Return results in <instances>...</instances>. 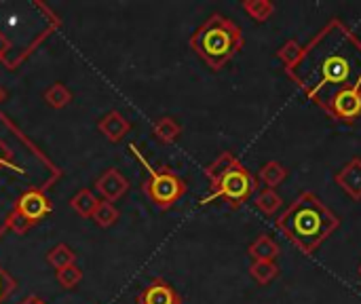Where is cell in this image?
<instances>
[{
    "instance_id": "obj_1",
    "label": "cell",
    "mask_w": 361,
    "mask_h": 304,
    "mask_svg": "<svg viewBox=\"0 0 361 304\" xmlns=\"http://www.w3.org/2000/svg\"><path fill=\"white\" fill-rule=\"evenodd\" d=\"M288 76L328 112L338 93L361 91V40L341 19H330L302 47V55Z\"/></svg>"
},
{
    "instance_id": "obj_2",
    "label": "cell",
    "mask_w": 361,
    "mask_h": 304,
    "mask_svg": "<svg viewBox=\"0 0 361 304\" xmlns=\"http://www.w3.org/2000/svg\"><path fill=\"white\" fill-rule=\"evenodd\" d=\"M57 28V13L40 0H0V63L8 70L19 68Z\"/></svg>"
},
{
    "instance_id": "obj_3",
    "label": "cell",
    "mask_w": 361,
    "mask_h": 304,
    "mask_svg": "<svg viewBox=\"0 0 361 304\" xmlns=\"http://www.w3.org/2000/svg\"><path fill=\"white\" fill-rule=\"evenodd\" d=\"M275 226L305 256H311L341 226V218L330 207H326V203L315 193L302 190L279 216Z\"/></svg>"
},
{
    "instance_id": "obj_4",
    "label": "cell",
    "mask_w": 361,
    "mask_h": 304,
    "mask_svg": "<svg viewBox=\"0 0 361 304\" xmlns=\"http://www.w3.org/2000/svg\"><path fill=\"white\" fill-rule=\"evenodd\" d=\"M190 47L212 70H222L243 49V32L233 19L214 13L190 36Z\"/></svg>"
},
{
    "instance_id": "obj_5",
    "label": "cell",
    "mask_w": 361,
    "mask_h": 304,
    "mask_svg": "<svg viewBox=\"0 0 361 304\" xmlns=\"http://www.w3.org/2000/svg\"><path fill=\"white\" fill-rule=\"evenodd\" d=\"M129 150L133 152V157L142 163V167L146 169V182H144V190L148 195V199L152 201L154 207L159 209H169L173 207L186 193V182L171 171L169 167H152L148 163V159L140 152V148L135 144L129 146Z\"/></svg>"
},
{
    "instance_id": "obj_6",
    "label": "cell",
    "mask_w": 361,
    "mask_h": 304,
    "mask_svg": "<svg viewBox=\"0 0 361 304\" xmlns=\"http://www.w3.org/2000/svg\"><path fill=\"white\" fill-rule=\"evenodd\" d=\"M254 190H256L254 176L241 163H237L226 174H222L216 182H212V193L201 203L207 205L216 199H224L233 209H239L243 203H247L252 199Z\"/></svg>"
},
{
    "instance_id": "obj_7",
    "label": "cell",
    "mask_w": 361,
    "mask_h": 304,
    "mask_svg": "<svg viewBox=\"0 0 361 304\" xmlns=\"http://www.w3.org/2000/svg\"><path fill=\"white\" fill-rule=\"evenodd\" d=\"M15 212H19L23 218H27L32 224L40 222L53 212V205L42 188H27L15 203Z\"/></svg>"
},
{
    "instance_id": "obj_8",
    "label": "cell",
    "mask_w": 361,
    "mask_h": 304,
    "mask_svg": "<svg viewBox=\"0 0 361 304\" xmlns=\"http://www.w3.org/2000/svg\"><path fill=\"white\" fill-rule=\"evenodd\" d=\"M328 114L343 121V123H355L361 116V91H343L338 93L330 108Z\"/></svg>"
},
{
    "instance_id": "obj_9",
    "label": "cell",
    "mask_w": 361,
    "mask_h": 304,
    "mask_svg": "<svg viewBox=\"0 0 361 304\" xmlns=\"http://www.w3.org/2000/svg\"><path fill=\"white\" fill-rule=\"evenodd\" d=\"M95 190L102 195V201L114 203V201H118L121 197L127 195V190H129V180H127L118 169L110 167V169H106V171L97 178Z\"/></svg>"
},
{
    "instance_id": "obj_10",
    "label": "cell",
    "mask_w": 361,
    "mask_h": 304,
    "mask_svg": "<svg viewBox=\"0 0 361 304\" xmlns=\"http://www.w3.org/2000/svg\"><path fill=\"white\" fill-rule=\"evenodd\" d=\"M137 304H182V298L165 279H154L137 294Z\"/></svg>"
},
{
    "instance_id": "obj_11",
    "label": "cell",
    "mask_w": 361,
    "mask_h": 304,
    "mask_svg": "<svg viewBox=\"0 0 361 304\" xmlns=\"http://www.w3.org/2000/svg\"><path fill=\"white\" fill-rule=\"evenodd\" d=\"M334 180L353 201H361V159H351Z\"/></svg>"
},
{
    "instance_id": "obj_12",
    "label": "cell",
    "mask_w": 361,
    "mask_h": 304,
    "mask_svg": "<svg viewBox=\"0 0 361 304\" xmlns=\"http://www.w3.org/2000/svg\"><path fill=\"white\" fill-rule=\"evenodd\" d=\"M97 129H99L102 135H106L110 142H121V140L131 131V123H129L118 110H110V112H106V114L99 118Z\"/></svg>"
},
{
    "instance_id": "obj_13",
    "label": "cell",
    "mask_w": 361,
    "mask_h": 304,
    "mask_svg": "<svg viewBox=\"0 0 361 304\" xmlns=\"http://www.w3.org/2000/svg\"><path fill=\"white\" fill-rule=\"evenodd\" d=\"M247 254L254 258V262H258V260L277 262L281 250H279V243H277L271 235H258V237L250 243Z\"/></svg>"
},
{
    "instance_id": "obj_14",
    "label": "cell",
    "mask_w": 361,
    "mask_h": 304,
    "mask_svg": "<svg viewBox=\"0 0 361 304\" xmlns=\"http://www.w3.org/2000/svg\"><path fill=\"white\" fill-rule=\"evenodd\" d=\"M152 133L161 144H173L182 133V125L173 116H161L152 125Z\"/></svg>"
},
{
    "instance_id": "obj_15",
    "label": "cell",
    "mask_w": 361,
    "mask_h": 304,
    "mask_svg": "<svg viewBox=\"0 0 361 304\" xmlns=\"http://www.w3.org/2000/svg\"><path fill=\"white\" fill-rule=\"evenodd\" d=\"M258 178H260V182H262L267 188L275 190L277 186H281V184L286 182V178H288V169H286L279 161H269L267 165H262V169H260Z\"/></svg>"
},
{
    "instance_id": "obj_16",
    "label": "cell",
    "mask_w": 361,
    "mask_h": 304,
    "mask_svg": "<svg viewBox=\"0 0 361 304\" xmlns=\"http://www.w3.org/2000/svg\"><path fill=\"white\" fill-rule=\"evenodd\" d=\"M70 205H72V209H74L78 216H82V218H93V212H95V207L99 205V199L95 197L93 190L82 188V190H78V193L70 199Z\"/></svg>"
},
{
    "instance_id": "obj_17",
    "label": "cell",
    "mask_w": 361,
    "mask_h": 304,
    "mask_svg": "<svg viewBox=\"0 0 361 304\" xmlns=\"http://www.w3.org/2000/svg\"><path fill=\"white\" fill-rule=\"evenodd\" d=\"M47 262L55 269V271H61L70 265H76V254L72 248H68L66 243H57L55 248L49 250L47 254Z\"/></svg>"
},
{
    "instance_id": "obj_18",
    "label": "cell",
    "mask_w": 361,
    "mask_h": 304,
    "mask_svg": "<svg viewBox=\"0 0 361 304\" xmlns=\"http://www.w3.org/2000/svg\"><path fill=\"white\" fill-rule=\"evenodd\" d=\"M254 205H256V207H258V212H262L264 216H275V214L281 209L283 199H281L275 190L264 188V190H260V193L254 197Z\"/></svg>"
},
{
    "instance_id": "obj_19",
    "label": "cell",
    "mask_w": 361,
    "mask_h": 304,
    "mask_svg": "<svg viewBox=\"0 0 361 304\" xmlns=\"http://www.w3.org/2000/svg\"><path fill=\"white\" fill-rule=\"evenodd\" d=\"M250 275H252L260 286H269V284H273V281L279 277V265H277V262H264V260L252 262Z\"/></svg>"
},
{
    "instance_id": "obj_20",
    "label": "cell",
    "mask_w": 361,
    "mask_h": 304,
    "mask_svg": "<svg viewBox=\"0 0 361 304\" xmlns=\"http://www.w3.org/2000/svg\"><path fill=\"white\" fill-rule=\"evenodd\" d=\"M44 102H47L51 108L61 110V108H66V106L72 102V91H70L63 83H55V85H51V87L44 91Z\"/></svg>"
},
{
    "instance_id": "obj_21",
    "label": "cell",
    "mask_w": 361,
    "mask_h": 304,
    "mask_svg": "<svg viewBox=\"0 0 361 304\" xmlns=\"http://www.w3.org/2000/svg\"><path fill=\"white\" fill-rule=\"evenodd\" d=\"M239 163V159L233 154V152H222L214 163H209L207 167H205V176H207V180L209 182H216L222 174H226L231 167H235Z\"/></svg>"
},
{
    "instance_id": "obj_22",
    "label": "cell",
    "mask_w": 361,
    "mask_h": 304,
    "mask_svg": "<svg viewBox=\"0 0 361 304\" xmlns=\"http://www.w3.org/2000/svg\"><path fill=\"white\" fill-rule=\"evenodd\" d=\"M118 216H121V214H118V209H116L114 203H110V201H99V205L95 207L91 220H95V224L102 226V229H110L112 224H116Z\"/></svg>"
},
{
    "instance_id": "obj_23",
    "label": "cell",
    "mask_w": 361,
    "mask_h": 304,
    "mask_svg": "<svg viewBox=\"0 0 361 304\" xmlns=\"http://www.w3.org/2000/svg\"><path fill=\"white\" fill-rule=\"evenodd\" d=\"M243 11L254 19V21H267L275 13V4L271 0H245Z\"/></svg>"
},
{
    "instance_id": "obj_24",
    "label": "cell",
    "mask_w": 361,
    "mask_h": 304,
    "mask_svg": "<svg viewBox=\"0 0 361 304\" xmlns=\"http://www.w3.org/2000/svg\"><path fill=\"white\" fill-rule=\"evenodd\" d=\"M300 55H302V44H300L296 38H290V40H286V42L281 44V49L277 51V57L283 61L286 70L294 68V66H296V61L300 59Z\"/></svg>"
},
{
    "instance_id": "obj_25",
    "label": "cell",
    "mask_w": 361,
    "mask_h": 304,
    "mask_svg": "<svg viewBox=\"0 0 361 304\" xmlns=\"http://www.w3.org/2000/svg\"><path fill=\"white\" fill-rule=\"evenodd\" d=\"M80 279H82V271H80V267H76V265H70V267L57 271V281H59V286L66 288V290L76 288V286L80 284Z\"/></svg>"
},
{
    "instance_id": "obj_26",
    "label": "cell",
    "mask_w": 361,
    "mask_h": 304,
    "mask_svg": "<svg viewBox=\"0 0 361 304\" xmlns=\"http://www.w3.org/2000/svg\"><path fill=\"white\" fill-rule=\"evenodd\" d=\"M34 224L27 220V218H23L19 212H11L8 216H6V220H4V231H13V233H17V235H23L25 231H30Z\"/></svg>"
},
{
    "instance_id": "obj_27",
    "label": "cell",
    "mask_w": 361,
    "mask_h": 304,
    "mask_svg": "<svg viewBox=\"0 0 361 304\" xmlns=\"http://www.w3.org/2000/svg\"><path fill=\"white\" fill-rule=\"evenodd\" d=\"M0 169H8V171H15V174H25L15 161H13V152L8 150V146L0 140Z\"/></svg>"
},
{
    "instance_id": "obj_28",
    "label": "cell",
    "mask_w": 361,
    "mask_h": 304,
    "mask_svg": "<svg viewBox=\"0 0 361 304\" xmlns=\"http://www.w3.org/2000/svg\"><path fill=\"white\" fill-rule=\"evenodd\" d=\"M15 288H17V286H15V279L0 267V304L4 303V300L15 292Z\"/></svg>"
},
{
    "instance_id": "obj_29",
    "label": "cell",
    "mask_w": 361,
    "mask_h": 304,
    "mask_svg": "<svg viewBox=\"0 0 361 304\" xmlns=\"http://www.w3.org/2000/svg\"><path fill=\"white\" fill-rule=\"evenodd\" d=\"M17 304H47L42 298H38V296H25L23 300H19Z\"/></svg>"
},
{
    "instance_id": "obj_30",
    "label": "cell",
    "mask_w": 361,
    "mask_h": 304,
    "mask_svg": "<svg viewBox=\"0 0 361 304\" xmlns=\"http://www.w3.org/2000/svg\"><path fill=\"white\" fill-rule=\"evenodd\" d=\"M4 99H6V89H4V87L0 85V104H2Z\"/></svg>"
},
{
    "instance_id": "obj_31",
    "label": "cell",
    "mask_w": 361,
    "mask_h": 304,
    "mask_svg": "<svg viewBox=\"0 0 361 304\" xmlns=\"http://www.w3.org/2000/svg\"><path fill=\"white\" fill-rule=\"evenodd\" d=\"M360 277H361V265H360Z\"/></svg>"
}]
</instances>
